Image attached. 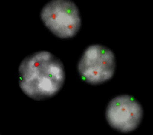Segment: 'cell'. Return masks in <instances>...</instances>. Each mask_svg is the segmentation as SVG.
<instances>
[{
    "label": "cell",
    "mask_w": 153,
    "mask_h": 135,
    "mask_svg": "<svg viewBox=\"0 0 153 135\" xmlns=\"http://www.w3.org/2000/svg\"><path fill=\"white\" fill-rule=\"evenodd\" d=\"M19 84L31 99L41 101L55 96L65 81L63 64L51 53L40 51L27 56L19 68Z\"/></svg>",
    "instance_id": "obj_1"
},
{
    "label": "cell",
    "mask_w": 153,
    "mask_h": 135,
    "mask_svg": "<svg viewBox=\"0 0 153 135\" xmlns=\"http://www.w3.org/2000/svg\"><path fill=\"white\" fill-rule=\"evenodd\" d=\"M41 17L45 26L58 37H73L79 31L81 20L78 8L70 1L55 0L44 6Z\"/></svg>",
    "instance_id": "obj_2"
},
{
    "label": "cell",
    "mask_w": 153,
    "mask_h": 135,
    "mask_svg": "<svg viewBox=\"0 0 153 135\" xmlns=\"http://www.w3.org/2000/svg\"><path fill=\"white\" fill-rule=\"evenodd\" d=\"M115 67L114 53L99 45L88 47L78 64L79 72L87 82L94 85L110 80L114 74Z\"/></svg>",
    "instance_id": "obj_3"
},
{
    "label": "cell",
    "mask_w": 153,
    "mask_h": 135,
    "mask_svg": "<svg viewBox=\"0 0 153 135\" xmlns=\"http://www.w3.org/2000/svg\"><path fill=\"white\" fill-rule=\"evenodd\" d=\"M141 106L134 98L128 95L116 97L108 104L106 117L108 123L123 132L135 129L143 117Z\"/></svg>",
    "instance_id": "obj_4"
}]
</instances>
